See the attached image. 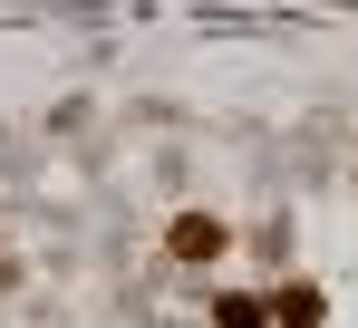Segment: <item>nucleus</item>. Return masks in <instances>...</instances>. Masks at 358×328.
<instances>
[{"label":"nucleus","instance_id":"1","mask_svg":"<svg viewBox=\"0 0 358 328\" xmlns=\"http://www.w3.org/2000/svg\"><path fill=\"white\" fill-rule=\"evenodd\" d=\"M223 251H233V222H213V213H175L165 222V261H184V271H203Z\"/></svg>","mask_w":358,"mask_h":328},{"label":"nucleus","instance_id":"2","mask_svg":"<svg viewBox=\"0 0 358 328\" xmlns=\"http://www.w3.org/2000/svg\"><path fill=\"white\" fill-rule=\"evenodd\" d=\"M271 328H329V290L320 280H281L271 290Z\"/></svg>","mask_w":358,"mask_h":328},{"label":"nucleus","instance_id":"3","mask_svg":"<svg viewBox=\"0 0 358 328\" xmlns=\"http://www.w3.org/2000/svg\"><path fill=\"white\" fill-rule=\"evenodd\" d=\"M213 328H271V290L252 299V290H213V309H203Z\"/></svg>","mask_w":358,"mask_h":328}]
</instances>
